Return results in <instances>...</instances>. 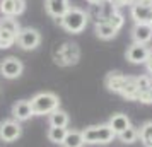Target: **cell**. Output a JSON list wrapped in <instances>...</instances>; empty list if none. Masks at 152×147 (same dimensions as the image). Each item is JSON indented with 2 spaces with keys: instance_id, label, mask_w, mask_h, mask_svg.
<instances>
[{
  "instance_id": "obj_17",
  "label": "cell",
  "mask_w": 152,
  "mask_h": 147,
  "mask_svg": "<svg viewBox=\"0 0 152 147\" xmlns=\"http://www.w3.org/2000/svg\"><path fill=\"white\" fill-rule=\"evenodd\" d=\"M69 125V115L63 111V110H55V111L50 113V127H63L67 128Z\"/></svg>"
},
{
  "instance_id": "obj_13",
  "label": "cell",
  "mask_w": 152,
  "mask_h": 147,
  "mask_svg": "<svg viewBox=\"0 0 152 147\" xmlns=\"http://www.w3.org/2000/svg\"><path fill=\"white\" fill-rule=\"evenodd\" d=\"M133 41L140 45H147L152 39V26L151 24H135V28L132 31Z\"/></svg>"
},
{
  "instance_id": "obj_2",
  "label": "cell",
  "mask_w": 152,
  "mask_h": 147,
  "mask_svg": "<svg viewBox=\"0 0 152 147\" xmlns=\"http://www.w3.org/2000/svg\"><path fill=\"white\" fill-rule=\"evenodd\" d=\"M87 21H89V15L86 10L79 7H70L65 14L62 15V26L65 31H69L72 34H79L82 33L86 26H87Z\"/></svg>"
},
{
  "instance_id": "obj_3",
  "label": "cell",
  "mask_w": 152,
  "mask_h": 147,
  "mask_svg": "<svg viewBox=\"0 0 152 147\" xmlns=\"http://www.w3.org/2000/svg\"><path fill=\"white\" fill-rule=\"evenodd\" d=\"M33 115H50L60 108V99L55 92H38L34 98L29 101Z\"/></svg>"
},
{
  "instance_id": "obj_28",
  "label": "cell",
  "mask_w": 152,
  "mask_h": 147,
  "mask_svg": "<svg viewBox=\"0 0 152 147\" xmlns=\"http://www.w3.org/2000/svg\"><path fill=\"white\" fill-rule=\"evenodd\" d=\"M149 58L152 60V48H151V51H149Z\"/></svg>"
},
{
  "instance_id": "obj_1",
  "label": "cell",
  "mask_w": 152,
  "mask_h": 147,
  "mask_svg": "<svg viewBox=\"0 0 152 147\" xmlns=\"http://www.w3.org/2000/svg\"><path fill=\"white\" fill-rule=\"evenodd\" d=\"M104 84H106L110 92L120 94V96H123L125 99H130V101H138L140 89H138L137 77L125 75L121 72H110L104 79Z\"/></svg>"
},
{
  "instance_id": "obj_25",
  "label": "cell",
  "mask_w": 152,
  "mask_h": 147,
  "mask_svg": "<svg viewBox=\"0 0 152 147\" xmlns=\"http://www.w3.org/2000/svg\"><path fill=\"white\" fill-rule=\"evenodd\" d=\"M15 2V15H21L26 9V2L24 0H14Z\"/></svg>"
},
{
  "instance_id": "obj_14",
  "label": "cell",
  "mask_w": 152,
  "mask_h": 147,
  "mask_svg": "<svg viewBox=\"0 0 152 147\" xmlns=\"http://www.w3.org/2000/svg\"><path fill=\"white\" fill-rule=\"evenodd\" d=\"M108 125H110L111 128H113V132L118 135V133H121L123 130H126L132 123H130V118H128L126 115L116 113V115H113V116L110 118V123H108Z\"/></svg>"
},
{
  "instance_id": "obj_20",
  "label": "cell",
  "mask_w": 152,
  "mask_h": 147,
  "mask_svg": "<svg viewBox=\"0 0 152 147\" xmlns=\"http://www.w3.org/2000/svg\"><path fill=\"white\" fill-rule=\"evenodd\" d=\"M65 135H67V128H63V127H50V130H48L50 142H53V144H62L63 139H65Z\"/></svg>"
},
{
  "instance_id": "obj_30",
  "label": "cell",
  "mask_w": 152,
  "mask_h": 147,
  "mask_svg": "<svg viewBox=\"0 0 152 147\" xmlns=\"http://www.w3.org/2000/svg\"><path fill=\"white\" fill-rule=\"evenodd\" d=\"M151 77H152V74H151Z\"/></svg>"
},
{
  "instance_id": "obj_23",
  "label": "cell",
  "mask_w": 152,
  "mask_h": 147,
  "mask_svg": "<svg viewBox=\"0 0 152 147\" xmlns=\"http://www.w3.org/2000/svg\"><path fill=\"white\" fill-rule=\"evenodd\" d=\"M106 22H108V24H111V26H113V28L116 29V31H120V29L123 28L125 19H123V15L120 14L118 10H115V12H113V14H111L110 17L106 19Z\"/></svg>"
},
{
  "instance_id": "obj_8",
  "label": "cell",
  "mask_w": 152,
  "mask_h": 147,
  "mask_svg": "<svg viewBox=\"0 0 152 147\" xmlns=\"http://www.w3.org/2000/svg\"><path fill=\"white\" fill-rule=\"evenodd\" d=\"M15 41H17V45L22 50H34L41 43V34H39V31H36L33 28H26V29H21L19 31Z\"/></svg>"
},
{
  "instance_id": "obj_18",
  "label": "cell",
  "mask_w": 152,
  "mask_h": 147,
  "mask_svg": "<svg viewBox=\"0 0 152 147\" xmlns=\"http://www.w3.org/2000/svg\"><path fill=\"white\" fill-rule=\"evenodd\" d=\"M0 29H4V31H9V33H12V34H19V31H21V26H19V22L15 17L12 15H4L2 19H0Z\"/></svg>"
},
{
  "instance_id": "obj_21",
  "label": "cell",
  "mask_w": 152,
  "mask_h": 147,
  "mask_svg": "<svg viewBox=\"0 0 152 147\" xmlns=\"http://www.w3.org/2000/svg\"><path fill=\"white\" fill-rule=\"evenodd\" d=\"M118 137H120V140L125 142V144H133V142L138 140V130L135 128V127L130 125L126 130H123L121 133H118Z\"/></svg>"
},
{
  "instance_id": "obj_15",
  "label": "cell",
  "mask_w": 152,
  "mask_h": 147,
  "mask_svg": "<svg viewBox=\"0 0 152 147\" xmlns=\"http://www.w3.org/2000/svg\"><path fill=\"white\" fill-rule=\"evenodd\" d=\"M84 135L82 132H79V130H67V135H65V139L63 142L60 144L62 147H84Z\"/></svg>"
},
{
  "instance_id": "obj_24",
  "label": "cell",
  "mask_w": 152,
  "mask_h": 147,
  "mask_svg": "<svg viewBox=\"0 0 152 147\" xmlns=\"http://www.w3.org/2000/svg\"><path fill=\"white\" fill-rule=\"evenodd\" d=\"M0 12H2V15L15 17V2L14 0H2L0 2Z\"/></svg>"
},
{
  "instance_id": "obj_9",
  "label": "cell",
  "mask_w": 152,
  "mask_h": 147,
  "mask_svg": "<svg viewBox=\"0 0 152 147\" xmlns=\"http://www.w3.org/2000/svg\"><path fill=\"white\" fill-rule=\"evenodd\" d=\"M22 127L17 120H5L0 123V139L4 142H14L21 137Z\"/></svg>"
},
{
  "instance_id": "obj_16",
  "label": "cell",
  "mask_w": 152,
  "mask_h": 147,
  "mask_svg": "<svg viewBox=\"0 0 152 147\" xmlns=\"http://www.w3.org/2000/svg\"><path fill=\"white\" fill-rule=\"evenodd\" d=\"M94 31H96L97 38H101V39H111V38H115L116 36V29L113 28L111 24H108L106 21H99L96 22V26H94Z\"/></svg>"
},
{
  "instance_id": "obj_27",
  "label": "cell",
  "mask_w": 152,
  "mask_h": 147,
  "mask_svg": "<svg viewBox=\"0 0 152 147\" xmlns=\"http://www.w3.org/2000/svg\"><path fill=\"white\" fill-rule=\"evenodd\" d=\"M140 0H125V4H128V5H133V4H137Z\"/></svg>"
},
{
  "instance_id": "obj_22",
  "label": "cell",
  "mask_w": 152,
  "mask_h": 147,
  "mask_svg": "<svg viewBox=\"0 0 152 147\" xmlns=\"http://www.w3.org/2000/svg\"><path fill=\"white\" fill-rule=\"evenodd\" d=\"M15 39H17V36L15 34L9 33V31H4V29H0V50L10 48V46L15 43Z\"/></svg>"
},
{
  "instance_id": "obj_4",
  "label": "cell",
  "mask_w": 152,
  "mask_h": 147,
  "mask_svg": "<svg viewBox=\"0 0 152 147\" xmlns=\"http://www.w3.org/2000/svg\"><path fill=\"white\" fill-rule=\"evenodd\" d=\"M82 135L86 144H110L116 137V133L113 132V128L108 123L87 127L86 130H82Z\"/></svg>"
},
{
  "instance_id": "obj_6",
  "label": "cell",
  "mask_w": 152,
  "mask_h": 147,
  "mask_svg": "<svg viewBox=\"0 0 152 147\" xmlns=\"http://www.w3.org/2000/svg\"><path fill=\"white\" fill-rule=\"evenodd\" d=\"M132 19L135 24H151L152 21V0H140L130 9Z\"/></svg>"
},
{
  "instance_id": "obj_19",
  "label": "cell",
  "mask_w": 152,
  "mask_h": 147,
  "mask_svg": "<svg viewBox=\"0 0 152 147\" xmlns=\"http://www.w3.org/2000/svg\"><path fill=\"white\" fill-rule=\"evenodd\" d=\"M138 139L142 140V144L145 147L152 146V121H145L144 125L138 130Z\"/></svg>"
},
{
  "instance_id": "obj_7",
  "label": "cell",
  "mask_w": 152,
  "mask_h": 147,
  "mask_svg": "<svg viewBox=\"0 0 152 147\" xmlns=\"http://www.w3.org/2000/svg\"><path fill=\"white\" fill-rule=\"evenodd\" d=\"M24 72V63L15 58V56H7L0 62V75L5 79H17Z\"/></svg>"
},
{
  "instance_id": "obj_26",
  "label": "cell",
  "mask_w": 152,
  "mask_h": 147,
  "mask_svg": "<svg viewBox=\"0 0 152 147\" xmlns=\"http://www.w3.org/2000/svg\"><path fill=\"white\" fill-rule=\"evenodd\" d=\"M145 65H147V70H149V74H152V60H151V58L145 62Z\"/></svg>"
},
{
  "instance_id": "obj_10",
  "label": "cell",
  "mask_w": 152,
  "mask_h": 147,
  "mask_svg": "<svg viewBox=\"0 0 152 147\" xmlns=\"http://www.w3.org/2000/svg\"><path fill=\"white\" fill-rule=\"evenodd\" d=\"M149 51H151V48L147 45L133 43L130 48L126 50V58L132 63H145L149 60Z\"/></svg>"
},
{
  "instance_id": "obj_12",
  "label": "cell",
  "mask_w": 152,
  "mask_h": 147,
  "mask_svg": "<svg viewBox=\"0 0 152 147\" xmlns=\"http://www.w3.org/2000/svg\"><path fill=\"white\" fill-rule=\"evenodd\" d=\"M12 115H14V120H17V121H26L31 116H34L33 115V110H31V103H29L28 99L17 101L12 106Z\"/></svg>"
},
{
  "instance_id": "obj_31",
  "label": "cell",
  "mask_w": 152,
  "mask_h": 147,
  "mask_svg": "<svg viewBox=\"0 0 152 147\" xmlns=\"http://www.w3.org/2000/svg\"><path fill=\"white\" fill-rule=\"evenodd\" d=\"M151 147H152V146H151Z\"/></svg>"
},
{
  "instance_id": "obj_5",
  "label": "cell",
  "mask_w": 152,
  "mask_h": 147,
  "mask_svg": "<svg viewBox=\"0 0 152 147\" xmlns=\"http://www.w3.org/2000/svg\"><path fill=\"white\" fill-rule=\"evenodd\" d=\"M79 55H80L79 46L75 43H70V41L60 43L53 48V60H55V63L62 65V67L77 63L79 62Z\"/></svg>"
},
{
  "instance_id": "obj_29",
  "label": "cell",
  "mask_w": 152,
  "mask_h": 147,
  "mask_svg": "<svg viewBox=\"0 0 152 147\" xmlns=\"http://www.w3.org/2000/svg\"><path fill=\"white\" fill-rule=\"evenodd\" d=\"M151 26H152V21H151Z\"/></svg>"
},
{
  "instance_id": "obj_11",
  "label": "cell",
  "mask_w": 152,
  "mask_h": 147,
  "mask_svg": "<svg viewBox=\"0 0 152 147\" xmlns=\"http://www.w3.org/2000/svg\"><path fill=\"white\" fill-rule=\"evenodd\" d=\"M45 9L53 19L62 17L70 9V0H45Z\"/></svg>"
}]
</instances>
